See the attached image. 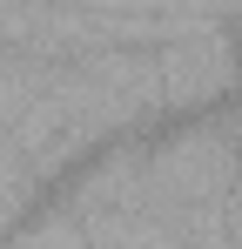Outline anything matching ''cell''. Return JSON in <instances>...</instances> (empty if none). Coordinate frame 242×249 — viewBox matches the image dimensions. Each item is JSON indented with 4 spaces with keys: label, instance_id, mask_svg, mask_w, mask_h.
Here are the masks:
<instances>
[{
    "label": "cell",
    "instance_id": "6da1fadb",
    "mask_svg": "<svg viewBox=\"0 0 242 249\" xmlns=\"http://www.w3.org/2000/svg\"><path fill=\"white\" fill-rule=\"evenodd\" d=\"M155 74H161V108H168V122L229 108L242 94L229 20H182V34L168 47H155Z\"/></svg>",
    "mask_w": 242,
    "mask_h": 249
}]
</instances>
